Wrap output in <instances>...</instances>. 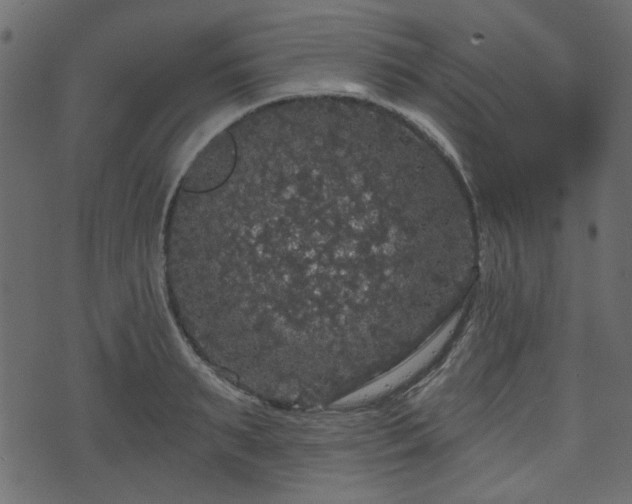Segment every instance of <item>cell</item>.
<instances>
[{
	"mask_svg": "<svg viewBox=\"0 0 632 504\" xmlns=\"http://www.w3.org/2000/svg\"><path fill=\"white\" fill-rule=\"evenodd\" d=\"M405 211L388 177L328 158L273 166L210 208V283L291 322L349 314L398 259Z\"/></svg>",
	"mask_w": 632,
	"mask_h": 504,
	"instance_id": "6da1fadb",
	"label": "cell"
},
{
	"mask_svg": "<svg viewBox=\"0 0 632 504\" xmlns=\"http://www.w3.org/2000/svg\"><path fill=\"white\" fill-rule=\"evenodd\" d=\"M234 160V144L229 131L212 138L183 176L180 189L206 192L221 185L228 177Z\"/></svg>",
	"mask_w": 632,
	"mask_h": 504,
	"instance_id": "7a4b0ae2",
	"label": "cell"
}]
</instances>
